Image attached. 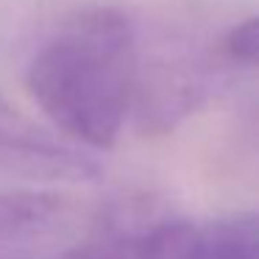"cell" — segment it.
<instances>
[{
  "mask_svg": "<svg viewBox=\"0 0 259 259\" xmlns=\"http://www.w3.org/2000/svg\"><path fill=\"white\" fill-rule=\"evenodd\" d=\"M134 23L114 6H84L56 25L28 67V90L59 131L112 148L134 106Z\"/></svg>",
  "mask_w": 259,
  "mask_h": 259,
  "instance_id": "cell-1",
  "label": "cell"
},
{
  "mask_svg": "<svg viewBox=\"0 0 259 259\" xmlns=\"http://www.w3.org/2000/svg\"><path fill=\"white\" fill-rule=\"evenodd\" d=\"M62 259H259V212L209 220L112 218Z\"/></svg>",
  "mask_w": 259,
  "mask_h": 259,
  "instance_id": "cell-2",
  "label": "cell"
},
{
  "mask_svg": "<svg viewBox=\"0 0 259 259\" xmlns=\"http://www.w3.org/2000/svg\"><path fill=\"white\" fill-rule=\"evenodd\" d=\"M212 75L201 59L192 56H156L137 64L134 106L131 114L148 134L170 131L179 120L192 114L209 95Z\"/></svg>",
  "mask_w": 259,
  "mask_h": 259,
  "instance_id": "cell-3",
  "label": "cell"
},
{
  "mask_svg": "<svg viewBox=\"0 0 259 259\" xmlns=\"http://www.w3.org/2000/svg\"><path fill=\"white\" fill-rule=\"evenodd\" d=\"M226 51L237 62L256 64L259 67V14L242 20L237 28L229 31V36H226Z\"/></svg>",
  "mask_w": 259,
  "mask_h": 259,
  "instance_id": "cell-4",
  "label": "cell"
},
{
  "mask_svg": "<svg viewBox=\"0 0 259 259\" xmlns=\"http://www.w3.org/2000/svg\"><path fill=\"white\" fill-rule=\"evenodd\" d=\"M245 123H248V131L259 140V95L251 101V106L245 109Z\"/></svg>",
  "mask_w": 259,
  "mask_h": 259,
  "instance_id": "cell-5",
  "label": "cell"
},
{
  "mask_svg": "<svg viewBox=\"0 0 259 259\" xmlns=\"http://www.w3.org/2000/svg\"><path fill=\"white\" fill-rule=\"evenodd\" d=\"M6 120H9V114H6V112H0V128H6V125H9Z\"/></svg>",
  "mask_w": 259,
  "mask_h": 259,
  "instance_id": "cell-6",
  "label": "cell"
}]
</instances>
